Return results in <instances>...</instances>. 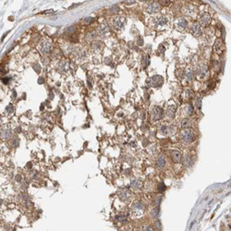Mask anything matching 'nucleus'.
<instances>
[{"mask_svg": "<svg viewBox=\"0 0 231 231\" xmlns=\"http://www.w3.org/2000/svg\"><path fill=\"white\" fill-rule=\"evenodd\" d=\"M146 82H147L148 85L151 86V87L159 88L164 83V78L160 75H154V76L150 77L149 79H147Z\"/></svg>", "mask_w": 231, "mask_h": 231, "instance_id": "1", "label": "nucleus"}, {"mask_svg": "<svg viewBox=\"0 0 231 231\" xmlns=\"http://www.w3.org/2000/svg\"><path fill=\"white\" fill-rule=\"evenodd\" d=\"M180 138L185 143H191L194 139V133L191 129H185L181 131Z\"/></svg>", "mask_w": 231, "mask_h": 231, "instance_id": "2", "label": "nucleus"}, {"mask_svg": "<svg viewBox=\"0 0 231 231\" xmlns=\"http://www.w3.org/2000/svg\"><path fill=\"white\" fill-rule=\"evenodd\" d=\"M164 117V110L160 106H154L151 112V119L152 121H158Z\"/></svg>", "mask_w": 231, "mask_h": 231, "instance_id": "3", "label": "nucleus"}, {"mask_svg": "<svg viewBox=\"0 0 231 231\" xmlns=\"http://www.w3.org/2000/svg\"><path fill=\"white\" fill-rule=\"evenodd\" d=\"M125 21H126V19H125V18H123V17L116 18L113 20V27L116 29V30H121V29L124 27Z\"/></svg>", "mask_w": 231, "mask_h": 231, "instance_id": "4", "label": "nucleus"}, {"mask_svg": "<svg viewBox=\"0 0 231 231\" xmlns=\"http://www.w3.org/2000/svg\"><path fill=\"white\" fill-rule=\"evenodd\" d=\"M176 130L174 126H169V125H163L160 128V132L163 135H169L172 134Z\"/></svg>", "mask_w": 231, "mask_h": 231, "instance_id": "5", "label": "nucleus"}, {"mask_svg": "<svg viewBox=\"0 0 231 231\" xmlns=\"http://www.w3.org/2000/svg\"><path fill=\"white\" fill-rule=\"evenodd\" d=\"M187 24H188V21L184 18H179L176 21V27H177V29H178L179 31L182 32V31L185 30V29H186Z\"/></svg>", "mask_w": 231, "mask_h": 231, "instance_id": "6", "label": "nucleus"}, {"mask_svg": "<svg viewBox=\"0 0 231 231\" xmlns=\"http://www.w3.org/2000/svg\"><path fill=\"white\" fill-rule=\"evenodd\" d=\"M159 10H160V7L157 3H150L146 7V11L150 14L157 13Z\"/></svg>", "mask_w": 231, "mask_h": 231, "instance_id": "7", "label": "nucleus"}, {"mask_svg": "<svg viewBox=\"0 0 231 231\" xmlns=\"http://www.w3.org/2000/svg\"><path fill=\"white\" fill-rule=\"evenodd\" d=\"M191 34L194 36H200L201 34H203V30H201V26L198 23H194L192 24V26L191 28Z\"/></svg>", "mask_w": 231, "mask_h": 231, "instance_id": "8", "label": "nucleus"}, {"mask_svg": "<svg viewBox=\"0 0 231 231\" xmlns=\"http://www.w3.org/2000/svg\"><path fill=\"white\" fill-rule=\"evenodd\" d=\"M166 165H167V159L165 157V155L162 154L159 155L157 159H156V166H157V167L160 169H163L166 167Z\"/></svg>", "mask_w": 231, "mask_h": 231, "instance_id": "9", "label": "nucleus"}, {"mask_svg": "<svg viewBox=\"0 0 231 231\" xmlns=\"http://www.w3.org/2000/svg\"><path fill=\"white\" fill-rule=\"evenodd\" d=\"M200 22H201V25L207 26L208 24H210V22H211V16H210L208 13L203 14L200 19Z\"/></svg>", "mask_w": 231, "mask_h": 231, "instance_id": "10", "label": "nucleus"}, {"mask_svg": "<svg viewBox=\"0 0 231 231\" xmlns=\"http://www.w3.org/2000/svg\"><path fill=\"white\" fill-rule=\"evenodd\" d=\"M224 48H225L224 43H223L221 40H217L216 42L214 43V51L218 54V55H220V54L222 53V51L224 50Z\"/></svg>", "mask_w": 231, "mask_h": 231, "instance_id": "11", "label": "nucleus"}, {"mask_svg": "<svg viewBox=\"0 0 231 231\" xmlns=\"http://www.w3.org/2000/svg\"><path fill=\"white\" fill-rule=\"evenodd\" d=\"M170 154H171V159L174 161L175 163H179L181 161V158H182L181 157V154L177 150H173Z\"/></svg>", "mask_w": 231, "mask_h": 231, "instance_id": "12", "label": "nucleus"}, {"mask_svg": "<svg viewBox=\"0 0 231 231\" xmlns=\"http://www.w3.org/2000/svg\"><path fill=\"white\" fill-rule=\"evenodd\" d=\"M176 110H177V107L176 105H169L168 108L167 110V115L168 118H175V115H176Z\"/></svg>", "mask_w": 231, "mask_h": 231, "instance_id": "13", "label": "nucleus"}, {"mask_svg": "<svg viewBox=\"0 0 231 231\" xmlns=\"http://www.w3.org/2000/svg\"><path fill=\"white\" fill-rule=\"evenodd\" d=\"M120 199L123 201H128L130 198V192L128 191V189H122L121 191H119L118 193Z\"/></svg>", "mask_w": 231, "mask_h": 231, "instance_id": "14", "label": "nucleus"}, {"mask_svg": "<svg viewBox=\"0 0 231 231\" xmlns=\"http://www.w3.org/2000/svg\"><path fill=\"white\" fill-rule=\"evenodd\" d=\"M142 181L139 179H134L130 182V187L133 189H139L140 188H142Z\"/></svg>", "mask_w": 231, "mask_h": 231, "instance_id": "15", "label": "nucleus"}, {"mask_svg": "<svg viewBox=\"0 0 231 231\" xmlns=\"http://www.w3.org/2000/svg\"><path fill=\"white\" fill-rule=\"evenodd\" d=\"M207 71H208V67L207 65L205 64H203L200 66V69H199V77L201 79H203V78L205 77V75L207 74Z\"/></svg>", "mask_w": 231, "mask_h": 231, "instance_id": "16", "label": "nucleus"}, {"mask_svg": "<svg viewBox=\"0 0 231 231\" xmlns=\"http://www.w3.org/2000/svg\"><path fill=\"white\" fill-rule=\"evenodd\" d=\"M185 78H186L187 81H189V82L192 81L193 78H194V73H193L192 68H188L186 69V72H185Z\"/></svg>", "mask_w": 231, "mask_h": 231, "instance_id": "17", "label": "nucleus"}, {"mask_svg": "<svg viewBox=\"0 0 231 231\" xmlns=\"http://www.w3.org/2000/svg\"><path fill=\"white\" fill-rule=\"evenodd\" d=\"M143 210H144V205L142 203H141V201H135L133 206H132V211L136 212V211H138V212H143Z\"/></svg>", "mask_w": 231, "mask_h": 231, "instance_id": "18", "label": "nucleus"}, {"mask_svg": "<svg viewBox=\"0 0 231 231\" xmlns=\"http://www.w3.org/2000/svg\"><path fill=\"white\" fill-rule=\"evenodd\" d=\"M193 164V160H192V157L191 155H186L185 157L183 158V166L185 167H191Z\"/></svg>", "mask_w": 231, "mask_h": 231, "instance_id": "19", "label": "nucleus"}, {"mask_svg": "<svg viewBox=\"0 0 231 231\" xmlns=\"http://www.w3.org/2000/svg\"><path fill=\"white\" fill-rule=\"evenodd\" d=\"M156 25H160V26H165L167 23V19L166 17H163V16H160V17L156 18L154 20Z\"/></svg>", "mask_w": 231, "mask_h": 231, "instance_id": "20", "label": "nucleus"}, {"mask_svg": "<svg viewBox=\"0 0 231 231\" xmlns=\"http://www.w3.org/2000/svg\"><path fill=\"white\" fill-rule=\"evenodd\" d=\"M183 112L186 116H189L193 113V106L191 105H186L183 108Z\"/></svg>", "mask_w": 231, "mask_h": 231, "instance_id": "21", "label": "nucleus"}, {"mask_svg": "<svg viewBox=\"0 0 231 231\" xmlns=\"http://www.w3.org/2000/svg\"><path fill=\"white\" fill-rule=\"evenodd\" d=\"M191 120H189V118H185L182 119V122H181V126H182V128L185 130V129H189V127H191Z\"/></svg>", "mask_w": 231, "mask_h": 231, "instance_id": "22", "label": "nucleus"}, {"mask_svg": "<svg viewBox=\"0 0 231 231\" xmlns=\"http://www.w3.org/2000/svg\"><path fill=\"white\" fill-rule=\"evenodd\" d=\"M151 216H152V217H154V218L158 217V216H159V209L157 207L152 209V212H151Z\"/></svg>", "mask_w": 231, "mask_h": 231, "instance_id": "23", "label": "nucleus"}, {"mask_svg": "<svg viewBox=\"0 0 231 231\" xmlns=\"http://www.w3.org/2000/svg\"><path fill=\"white\" fill-rule=\"evenodd\" d=\"M192 96H193V92L191 90L188 89V90L185 91V97H186L187 99H191Z\"/></svg>", "mask_w": 231, "mask_h": 231, "instance_id": "24", "label": "nucleus"}, {"mask_svg": "<svg viewBox=\"0 0 231 231\" xmlns=\"http://www.w3.org/2000/svg\"><path fill=\"white\" fill-rule=\"evenodd\" d=\"M101 32L103 34H108L109 32V27L106 25V24H104V25L102 26V29H101Z\"/></svg>", "mask_w": 231, "mask_h": 231, "instance_id": "25", "label": "nucleus"}, {"mask_svg": "<svg viewBox=\"0 0 231 231\" xmlns=\"http://www.w3.org/2000/svg\"><path fill=\"white\" fill-rule=\"evenodd\" d=\"M195 105L198 108H201V96H197L196 99H195Z\"/></svg>", "mask_w": 231, "mask_h": 231, "instance_id": "26", "label": "nucleus"}, {"mask_svg": "<svg viewBox=\"0 0 231 231\" xmlns=\"http://www.w3.org/2000/svg\"><path fill=\"white\" fill-rule=\"evenodd\" d=\"M165 191H166V185H165L164 183H162V182L159 183V185H158V191L160 193H162Z\"/></svg>", "mask_w": 231, "mask_h": 231, "instance_id": "27", "label": "nucleus"}, {"mask_svg": "<svg viewBox=\"0 0 231 231\" xmlns=\"http://www.w3.org/2000/svg\"><path fill=\"white\" fill-rule=\"evenodd\" d=\"M116 218L119 221V222H121V223H125L127 221V218L125 216H116Z\"/></svg>", "mask_w": 231, "mask_h": 231, "instance_id": "28", "label": "nucleus"}, {"mask_svg": "<svg viewBox=\"0 0 231 231\" xmlns=\"http://www.w3.org/2000/svg\"><path fill=\"white\" fill-rule=\"evenodd\" d=\"M161 201H162V196H158V197H156V198H155V200H154V204H155L156 206L160 205V203H161Z\"/></svg>", "mask_w": 231, "mask_h": 231, "instance_id": "29", "label": "nucleus"}, {"mask_svg": "<svg viewBox=\"0 0 231 231\" xmlns=\"http://www.w3.org/2000/svg\"><path fill=\"white\" fill-rule=\"evenodd\" d=\"M142 231H152L151 228H149V226H143V228H142Z\"/></svg>", "mask_w": 231, "mask_h": 231, "instance_id": "30", "label": "nucleus"}, {"mask_svg": "<svg viewBox=\"0 0 231 231\" xmlns=\"http://www.w3.org/2000/svg\"><path fill=\"white\" fill-rule=\"evenodd\" d=\"M160 2L164 6H167V5H169V4H170V1H160Z\"/></svg>", "mask_w": 231, "mask_h": 231, "instance_id": "31", "label": "nucleus"}, {"mask_svg": "<svg viewBox=\"0 0 231 231\" xmlns=\"http://www.w3.org/2000/svg\"><path fill=\"white\" fill-rule=\"evenodd\" d=\"M154 225H155V226H156V228H159V229L161 228V223H160L159 221L155 222V224H154Z\"/></svg>", "mask_w": 231, "mask_h": 231, "instance_id": "32", "label": "nucleus"}, {"mask_svg": "<svg viewBox=\"0 0 231 231\" xmlns=\"http://www.w3.org/2000/svg\"><path fill=\"white\" fill-rule=\"evenodd\" d=\"M141 40H139V42H138V44H139V45H142V44H143V40H142V38H140Z\"/></svg>", "mask_w": 231, "mask_h": 231, "instance_id": "33", "label": "nucleus"}]
</instances>
